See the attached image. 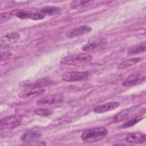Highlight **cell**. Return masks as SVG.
Returning <instances> with one entry per match:
<instances>
[{
  "label": "cell",
  "instance_id": "1",
  "mask_svg": "<svg viewBox=\"0 0 146 146\" xmlns=\"http://www.w3.org/2000/svg\"><path fill=\"white\" fill-rule=\"evenodd\" d=\"M108 133V130L102 127L87 129L80 136L82 140L87 143L95 142L104 139Z\"/></svg>",
  "mask_w": 146,
  "mask_h": 146
},
{
  "label": "cell",
  "instance_id": "2",
  "mask_svg": "<svg viewBox=\"0 0 146 146\" xmlns=\"http://www.w3.org/2000/svg\"><path fill=\"white\" fill-rule=\"evenodd\" d=\"M92 59V56L90 54L80 53L66 56L62 59L60 63L64 65H76L87 63Z\"/></svg>",
  "mask_w": 146,
  "mask_h": 146
},
{
  "label": "cell",
  "instance_id": "3",
  "mask_svg": "<svg viewBox=\"0 0 146 146\" xmlns=\"http://www.w3.org/2000/svg\"><path fill=\"white\" fill-rule=\"evenodd\" d=\"M12 15L23 19H33V20H40L44 18L45 15L40 11H32L23 10L16 9L11 11Z\"/></svg>",
  "mask_w": 146,
  "mask_h": 146
},
{
  "label": "cell",
  "instance_id": "4",
  "mask_svg": "<svg viewBox=\"0 0 146 146\" xmlns=\"http://www.w3.org/2000/svg\"><path fill=\"white\" fill-rule=\"evenodd\" d=\"M44 92L45 90L42 87L32 84L26 87L23 90L21 91L18 94V96L21 98L26 99L41 95Z\"/></svg>",
  "mask_w": 146,
  "mask_h": 146
},
{
  "label": "cell",
  "instance_id": "5",
  "mask_svg": "<svg viewBox=\"0 0 146 146\" xmlns=\"http://www.w3.org/2000/svg\"><path fill=\"white\" fill-rule=\"evenodd\" d=\"M22 118L19 115H11L2 118L0 121V129H13L19 125Z\"/></svg>",
  "mask_w": 146,
  "mask_h": 146
},
{
  "label": "cell",
  "instance_id": "6",
  "mask_svg": "<svg viewBox=\"0 0 146 146\" xmlns=\"http://www.w3.org/2000/svg\"><path fill=\"white\" fill-rule=\"evenodd\" d=\"M90 75V73L86 71H70L64 74L62 79L66 82H77L87 79Z\"/></svg>",
  "mask_w": 146,
  "mask_h": 146
},
{
  "label": "cell",
  "instance_id": "7",
  "mask_svg": "<svg viewBox=\"0 0 146 146\" xmlns=\"http://www.w3.org/2000/svg\"><path fill=\"white\" fill-rule=\"evenodd\" d=\"M64 101V97L61 94H56L40 98L36 103L39 106H52L61 103Z\"/></svg>",
  "mask_w": 146,
  "mask_h": 146
},
{
  "label": "cell",
  "instance_id": "8",
  "mask_svg": "<svg viewBox=\"0 0 146 146\" xmlns=\"http://www.w3.org/2000/svg\"><path fill=\"white\" fill-rule=\"evenodd\" d=\"M91 30L92 29L90 26L87 25H83L69 30L66 32L65 35L68 38H72L82 35L88 34Z\"/></svg>",
  "mask_w": 146,
  "mask_h": 146
},
{
  "label": "cell",
  "instance_id": "9",
  "mask_svg": "<svg viewBox=\"0 0 146 146\" xmlns=\"http://www.w3.org/2000/svg\"><path fill=\"white\" fill-rule=\"evenodd\" d=\"M145 75L143 76L139 73H133L129 75L122 83L123 86L131 87L136 85L145 80Z\"/></svg>",
  "mask_w": 146,
  "mask_h": 146
},
{
  "label": "cell",
  "instance_id": "10",
  "mask_svg": "<svg viewBox=\"0 0 146 146\" xmlns=\"http://www.w3.org/2000/svg\"><path fill=\"white\" fill-rule=\"evenodd\" d=\"M119 106L120 103L117 102H111L95 107L93 111L96 113H102L112 111L117 108Z\"/></svg>",
  "mask_w": 146,
  "mask_h": 146
},
{
  "label": "cell",
  "instance_id": "11",
  "mask_svg": "<svg viewBox=\"0 0 146 146\" xmlns=\"http://www.w3.org/2000/svg\"><path fill=\"white\" fill-rule=\"evenodd\" d=\"M107 42V40L105 38L92 39L91 40L88 42L86 44H84L83 46L82 47V50L85 51L92 50L100 46H102L103 45L106 44Z\"/></svg>",
  "mask_w": 146,
  "mask_h": 146
},
{
  "label": "cell",
  "instance_id": "12",
  "mask_svg": "<svg viewBox=\"0 0 146 146\" xmlns=\"http://www.w3.org/2000/svg\"><path fill=\"white\" fill-rule=\"evenodd\" d=\"M125 141L129 143L140 144L146 141V136L142 133H130L125 136Z\"/></svg>",
  "mask_w": 146,
  "mask_h": 146
},
{
  "label": "cell",
  "instance_id": "13",
  "mask_svg": "<svg viewBox=\"0 0 146 146\" xmlns=\"http://www.w3.org/2000/svg\"><path fill=\"white\" fill-rule=\"evenodd\" d=\"M42 136V133L38 131H29L25 132L21 137L23 142H34L38 141Z\"/></svg>",
  "mask_w": 146,
  "mask_h": 146
},
{
  "label": "cell",
  "instance_id": "14",
  "mask_svg": "<svg viewBox=\"0 0 146 146\" xmlns=\"http://www.w3.org/2000/svg\"><path fill=\"white\" fill-rule=\"evenodd\" d=\"M20 38V35L17 33H11L2 36L1 38V44L8 45L15 42Z\"/></svg>",
  "mask_w": 146,
  "mask_h": 146
},
{
  "label": "cell",
  "instance_id": "15",
  "mask_svg": "<svg viewBox=\"0 0 146 146\" xmlns=\"http://www.w3.org/2000/svg\"><path fill=\"white\" fill-rule=\"evenodd\" d=\"M141 60V58H134L125 60L120 63L119 66H118V69L123 70V69L129 68L135 65V64L137 63Z\"/></svg>",
  "mask_w": 146,
  "mask_h": 146
},
{
  "label": "cell",
  "instance_id": "16",
  "mask_svg": "<svg viewBox=\"0 0 146 146\" xmlns=\"http://www.w3.org/2000/svg\"><path fill=\"white\" fill-rule=\"evenodd\" d=\"M145 47H146L145 42H142L129 48L127 51V54L129 55H132L144 52L145 51Z\"/></svg>",
  "mask_w": 146,
  "mask_h": 146
},
{
  "label": "cell",
  "instance_id": "17",
  "mask_svg": "<svg viewBox=\"0 0 146 146\" xmlns=\"http://www.w3.org/2000/svg\"><path fill=\"white\" fill-rule=\"evenodd\" d=\"M40 12L44 15H54L59 14L61 12V9L55 6H45L40 10Z\"/></svg>",
  "mask_w": 146,
  "mask_h": 146
},
{
  "label": "cell",
  "instance_id": "18",
  "mask_svg": "<svg viewBox=\"0 0 146 146\" xmlns=\"http://www.w3.org/2000/svg\"><path fill=\"white\" fill-rule=\"evenodd\" d=\"M93 2V1H73L71 2L70 6L71 9H76L92 5Z\"/></svg>",
  "mask_w": 146,
  "mask_h": 146
},
{
  "label": "cell",
  "instance_id": "19",
  "mask_svg": "<svg viewBox=\"0 0 146 146\" xmlns=\"http://www.w3.org/2000/svg\"><path fill=\"white\" fill-rule=\"evenodd\" d=\"M131 113V110L127 109L121 111L119 113H116L113 117V120L114 122H120L123 120L126 119Z\"/></svg>",
  "mask_w": 146,
  "mask_h": 146
},
{
  "label": "cell",
  "instance_id": "20",
  "mask_svg": "<svg viewBox=\"0 0 146 146\" xmlns=\"http://www.w3.org/2000/svg\"><path fill=\"white\" fill-rule=\"evenodd\" d=\"M143 117H144V116L142 115H140V116H136L135 117H133V119L129 120L128 121H127V122H125V123L122 124L120 127L122 128H127L132 127V126L135 125L136 123H139L140 121H141L143 119Z\"/></svg>",
  "mask_w": 146,
  "mask_h": 146
},
{
  "label": "cell",
  "instance_id": "21",
  "mask_svg": "<svg viewBox=\"0 0 146 146\" xmlns=\"http://www.w3.org/2000/svg\"><path fill=\"white\" fill-rule=\"evenodd\" d=\"M52 111L46 108H39L34 111V113L40 116L47 117L52 114Z\"/></svg>",
  "mask_w": 146,
  "mask_h": 146
},
{
  "label": "cell",
  "instance_id": "22",
  "mask_svg": "<svg viewBox=\"0 0 146 146\" xmlns=\"http://www.w3.org/2000/svg\"><path fill=\"white\" fill-rule=\"evenodd\" d=\"M12 14L11 12L10 13H1V17H0V22L1 23H3L7 21H8L11 17Z\"/></svg>",
  "mask_w": 146,
  "mask_h": 146
},
{
  "label": "cell",
  "instance_id": "23",
  "mask_svg": "<svg viewBox=\"0 0 146 146\" xmlns=\"http://www.w3.org/2000/svg\"><path fill=\"white\" fill-rule=\"evenodd\" d=\"M50 83V80H49L48 79H47V78H42V79H40L37 80L35 82V83L34 84V85L37 86L42 87L43 86L47 85V84H48Z\"/></svg>",
  "mask_w": 146,
  "mask_h": 146
},
{
  "label": "cell",
  "instance_id": "24",
  "mask_svg": "<svg viewBox=\"0 0 146 146\" xmlns=\"http://www.w3.org/2000/svg\"><path fill=\"white\" fill-rule=\"evenodd\" d=\"M11 56H12V54L10 51L2 52L1 53V60L2 62L7 60L10 59Z\"/></svg>",
  "mask_w": 146,
  "mask_h": 146
}]
</instances>
